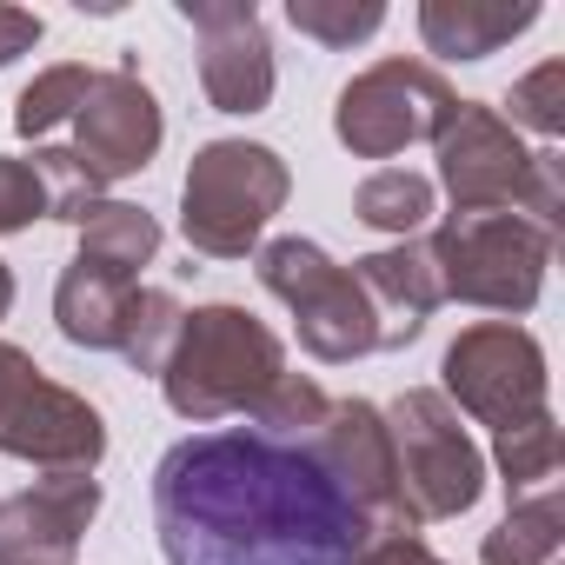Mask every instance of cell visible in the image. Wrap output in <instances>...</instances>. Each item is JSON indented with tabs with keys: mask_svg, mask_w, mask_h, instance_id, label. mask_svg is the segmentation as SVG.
<instances>
[{
	"mask_svg": "<svg viewBox=\"0 0 565 565\" xmlns=\"http://www.w3.org/2000/svg\"><path fill=\"white\" fill-rule=\"evenodd\" d=\"M153 532L167 565H353L373 519L307 446L226 426L167 446L153 466Z\"/></svg>",
	"mask_w": 565,
	"mask_h": 565,
	"instance_id": "obj_1",
	"label": "cell"
},
{
	"mask_svg": "<svg viewBox=\"0 0 565 565\" xmlns=\"http://www.w3.org/2000/svg\"><path fill=\"white\" fill-rule=\"evenodd\" d=\"M287 373V347L266 320H253L233 300L193 307L173 333V353L160 366V393L180 419L213 426L233 413H253L266 399V386Z\"/></svg>",
	"mask_w": 565,
	"mask_h": 565,
	"instance_id": "obj_2",
	"label": "cell"
},
{
	"mask_svg": "<svg viewBox=\"0 0 565 565\" xmlns=\"http://www.w3.org/2000/svg\"><path fill=\"white\" fill-rule=\"evenodd\" d=\"M433 147L452 213H525L545 233H558V153L525 147L499 107L459 100Z\"/></svg>",
	"mask_w": 565,
	"mask_h": 565,
	"instance_id": "obj_3",
	"label": "cell"
},
{
	"mask_svg": "<svg viewBox=\"0 0 565 565\" xmlns=\"http://www.w3.org/2000/svg\"><path fill=\"white\" fill-rule=\"evenodd\" d=\"M287 193H294V173L273 147L206 140L180 180V233L200 259H246V253H259Z\"/></svg>",
	"mask_w": 565,
	"mask_h": 565,
	"instance_id": "obj_4",
	"label": "cell"
},
{
	"mask_svg": "<svg viewBox=\"0 0 565 565\" xmlns=\"http://www.w3.org/2000/svg\"><path fill=\"white\" fill-rule=\"evenodd\" d=\"M552 239L558 233H545L525 213H446V226L426 239V253L439 266V294L446 300L519 320L545 294Z\"/></svg>",
	"mask_w": 565,
	"mask_h": 565,
	"instance_id": "obj_5",
	"label": "cell"
},
{
	"mask_svg": "<svg viewBox=\"0 0 565 565\" xmlns=\"http://www.w3.org/2000/svg\"><path fill=\"white\" fill-rule=\"evenodd\" d=\"M253 273H259V287H266L273 300H287L294 333H300V347H307L320 366H353V360L380 353L373 300L360 294L353 266H340L327 246H313V239H300V233L259 239Z\"/></svg>",
	"mask_w": 565,
	"mask_h": 565,
	"instance_id": "obj_6",
	"label": "cell"
},
{
	"mask_svg": "<svg viewBox=\"0 0 565 565\" xmlns=\"http://www.w3.org/2000/svg\"><path fill=\"white\" fill-rule=\"evenodd\" d=\"M386 413L393 433V472H399V512L413 525H439L479 505L486 492V452L459 426L439 386H406Z\"/></svg>",
	"mask_w": 565,
	"mask_h": 565,
	"instance_id": "obj_7",
	"label": "cell"
},
{
	"mask_svg": "<svg viewBox=\"0 0 565 565\" xmlns=\"http://www.w3.org/2000/svg\"><path fill=\"white\" fill-rule=\"evenodd\" d=\"M0 452L41 472H94L107 459V419L74 386L47 380L34 353L0 340Z\"/></svg>",
	"mask_w": 565,
	"mask_h": 565,
	"instance_id": "obj_8",
	"label": "cell"
},
{
	"mask_svg": "<svg viewBox=\"0 0 565 565\" xmlns=\"http://www.w3.org/2000/svg\"><path fill=\"white\" fill-rule=\"evenodd\" d=\"M459 94L433 61H373L366 74H353L333 100V134L353 160H393L419 140H439V127L452 120Z\"/></svg>",
	"mask_w": 565,
	"mask_h": 565,
	"instance_id": "obj_9",
	"label": "cell"
},
{
	"mask_svg": "<svg viewBox=\"0 0 565 565\" xmlns=\"http://www.w3.org/2000/svg\"><path fill=\"white\" fill-rule=\"evenodd\" d=\"M439 373H446V386H439L446 406L466 413V419H479V426H492V433L552 413L545 406V393H552L545 347L519 320H479V327H466L446 347Z\"/></svg>",
	"mask_w": 565,
	"mask_h": 565,
	"instance_id": "obj_10",
	"label": "cell"
},
{
	"mask_svg": "<svg viewBox=\"0 0 565 565\" xmlns=\"http://www.w3.org/2000/svg\"><path fill=\"white\" fill-rule=\"evenodd\" d=\"M173 14L200 34V94L213 114H259L279 87L273 41L253 0H173Z\"/></svg>",
	"mask_w": 565,
	"mask_h": 565,
	"instance_id": "obj_11",
	"label": "cell"
},
{
	"mask_svg": "<svg viewBox=\"0 0 565 565\" xmlns=\"http://www.w3.org/2000/svg\"><path fill=\"white\" fill-rule=\"evenodd\" d=\"M160 140H167V120H160V100L140 81V67L134 61L107 67L74 114V160L100 186H114V180H134L140 167H153Z\"/></svg>",
	"mask_w": 565,
	"mask_h": 565,
	"instance_id": "obj_12",
	"label": "cell"
},
{
	"mask_svg": "<svg viewBox=\"0 0 565 565\" xmlns=\"http://www.w3.org/2000/svg\"><path fill=\"white\" fill-rule=\"evenodd\" d=\"M320 472L373 519V532H406L413 519L399 512V472H393V433L373 399H333L320 433L307 439Z\"/></svg>",
	"mask_w": 565,
	"mask_h": 565,
	"instance_id": "obj_13",
	"label": "cell"
},
{
	"mask_svg": "<svg viewBox=\"0 0 565 565\" xmlns=\"http://www.w3.org/2000/svg\"><path fill=\"white\" fill-rule=\"evenodd\" d=\"M94 519H100V479L47 472L14 499H0V565H74Z\"/></svg>",
	"mask_w": 565,
	"mask_h": 565,
	"instance_id": "obj_14",
	"label": "cell"
},
{
	"mask_svg": "<svg viewBox=\"0 0 565 565\" xmlns=\"http://www.w3.org/2000/svg\"><path fill=\"white\" fill-rule=\"evenodd\" d=\"M353 279L360 294L373 300V320H380V353H399L426 333V320L446 307L439 294V266L426 253V239H399L386 253H366L353 259Z\"/></svg>",
	"mask_w": 565,
	"mask_h": 565,
	"instance_id": "obj_15",
	"label": "cell"
},
{
	"mask_svg": "<svg viewBox=\"0 0 565 565\" xmlns=\"http://www.w3.org/2000/svg\"><path fill=\"white\" fill-rule=\"evenodd\" d=\"M539 28V0H419V41L446 61H492Z\"/></svg>",
	"mask_w": 565,
	"mask_h": 565,
	"instance_id": "obj_16",
	"label": "cell"
},
{
	"mask_svg": "<svg viewBox=\"0 0 565 565\" xmlns=\"http://www.w3.org/2000/svg\"><path fill=\"white\" fill-rule=\"evenodd\" d=\"M127 300H134L127 279H114V273H100V266H87V259H67L61 287H54V327H61V340L81 347V353H114V347H120Z\"/></svg>",
	"mask_w": 565,
	"mask_h": 565,
	"instance_id": "obj_17",
	"label": "cell"
},
{
	"mask_svg": "<svg viewBox=\"0 0 565 565\" xmlns=\"http://www.w3.org/2000/svg\"><path fill=\"white\" fill-rule=\"evenodd\" d=\"M74 233H81V253H74V259H87V266L127 279V287H140V266H153V253H160V220H153L147 206L107 200V193L87 206V220H81Z\"/></svg>",
	"mask_w": 565,
	"mask_h": 565,
	"instance_id": "obj_18",
	"label": "cell"
},
{
	"mask_svg": "<svg viewBox=\"0 0 565 565\" xmlns=\"http://www.w3.org/2000/svg\"><path fill=\"white\" fill-rule=\"evenodd\" d=\"M479 565H565V505H558V486L512 499L505 519L479 539Z\"/></svg>",
	"mask_w": 565,
	"mask_h": 565,
	"instance_id": "obj_19",
	"label": "cell"
},
{
	"mask_svg": "<svg viewBox=\"0 0 565 565\" xmlns=\"http://www.w3.org/2000/svg\"><path fill=\"white\" fill-rule=\"evenodd\" d=\"M426 213H433V180L413 173V167H380V173H366L360 193H353V220H366L373 233L413 239V233L426 226Z\"/></svg>",
	"mask_w": 565,
	"mask_h": 565,
	"instance_id": "obj_20",
	"label": "cell"
},
{
	"mask_svg": "<svg viewBox=\"0 0 565 565\" xmlns=\"http://www.w3.org/2000/svg\"><path fill=\"white\" fill-rule=\"evenodd\" d=\"M492 466L505 472V505L525 499V492H545L558 479V419L539 413V419H519V426L492 433Z\"/></svg>",
	"mask_w": 565,
	"mask_h": 565,
	"instance_id": "obj_21",
	"label": "cell"
},
{
	"mask_svg": "<svg viewBox=\"0 0 565 565\" xmlns=\"http://www.w3.org/2000/svg\"><path fill=\"white\" fill-rule=\"evenodd\" d=\"M94 81H100V67H87V61L41 67V74L21 87V100H14V134H21V140L54 134L61 120H74V114H81V100L94 94Z\"/></svg>",
	"mask_w": 565,
	"mask_h": 565,
	"instance_id": "obj_22",
	"label": "cell"
},
{
	"mask_svg": "<svg viewBox=\"0 0 565 565\" xmlns=\"http://www.w3.org/2000/svg\"><path fill=\"white\" fill-rule=\"evenodd\" d=\"M180 320H186L180 294H167V287H134L127 320H120V347H114V353H120L134 373H153V380H160V366H167V353H173Z\"/></svg>",
	"mask_w": 565,
	"mask_h": 565,
	"instance_id": "obj_23",
	"label": "cell"
},
{
	"mask_svg": "<svg viewBox=\"0 0 565 565\" xmlns=\"http://www.w3.org/2000/svg\"><path fill=\"white\" fill-rule=\"evenodd\" d=\"M327 386L320 380H307V373H279L273 386H266V399L246 413L253 419V433H266V439H279V446H307L313 433H320V419H327Z\"/></svg>",
	"mask_w": 565,
	"mask_h": 565,
	"instance_id": "obj_24",
	"label": "cell"
},
{
	"mask_svg": "<svg viewBox=\"0 0 565 565\" xmlns=\"http://www.w3.org/2000/svg\"><path fill=\"white\" fill-rule=\"evenodd\" d=\"M287 21L320 47H353L386 28V8L380 0H287Z\"/></svg>",
	"mask_w": 565,
	"mask_h": 565,
	"instance_id": "obj_25",
	"label": "cell"
},
{
	"mask_svg": "<svg viewBox=\"0 0 565 565\" xmlns=\"http://www.w3.org/2000/svg\"><path fill=\"white\" fill-rule=\"evenodd\" d=\"M505 107H512V120H505L512 134L532 127L539 140H558V134H565V61H545V67H532L525 81H512Z\"/></svg>",
	"mask_w": 565,
	"mask_h": 565,
	"instance_id": "obj_26",
	"label": "cell"
},
{
	"mask_svg": "<svg viewBox=\"0 0 565 565\" xmlns=\"http://www.w3.org/2000/svg\"><path fill=\"white\" fill-rule=\"evenodd\" d=\"M34 167H41V180H47V220L81 226V220H87V206L100 200V180L74 160V147H41V153H34Z\"/></svg>",
	"mask_w": 565,
	"mask_h": 565,
	"instance_id": "obj_27",
	"label": "cell"
},
{
	"mask_svg": "<svg viewBox=\"0 0 565 565\" xmlns=\"http://www.w3.org/2000/svg\"><path fill=\"white\" fill-rule=\"evenodd\" d=\"M34 220H47V180H41V167L0 153V233H28Z\"/></svg>",
	"mask_w": 565,
	"mask_h": 565,
	"instance_id": "obj_28",
	"label": "cell"
},
{
	"mask_svg": "<svg viewBox=\"0 0 565 565\" xmlns=\"http://www.w3.org/2000/svg\"><path fill=\"white\" fill-rule=\"evenodd\" d=\"M426 558H433V545L419 539V525H406V532H373L353 565H426Z\"/></svg>",
	"mask_w": 565,
	"mask_h": 565,
	"instance_id": "obj_29",
	"label": "cell"
},
{
	"mask_svg": "<svg viewBox=\"0 0 565 565\" xmlns=\"http://www.w3.org/2000/svg\"><path fill=\"white\" fill-rule=\"evenodd\" d=\"M41 34H47V21L34 8H8V0H0V67H14L21 54H34Z\"/></svg>",
	"mask_w": 565,
	"mask_h": 565,
	"instance_id": "obj_30",
	"label": "cell"
},
{
	"mask_svg": "<svg viewBox=\"0 0 565 565\" xmlns=\"http://www.w3.org/2000/svg\"><path fill=\"white\" fill-rule=\"evenodd\" d=\"M14 313V273H8V259H0V320Z\"/></svg>",
	"mask_w": 565,
	"mask_h": 565,
	"instance_id": "obj_31",
	"label": "cell"
},
{
	"mask_svg": "<svg viewBox=\"0 0 565 565\" xmlns=\"http://www.w3.org/2000/svg\"><path fill=\"white\" fill-rule=\"evenodd\" d=\"M426 565H446V558H426Z\"/></svg>",
	"mask_w": 565,
	"mask_h": 565,
	"instance_id": "obj_32",
	"label": "cell"
}]
</instances>
